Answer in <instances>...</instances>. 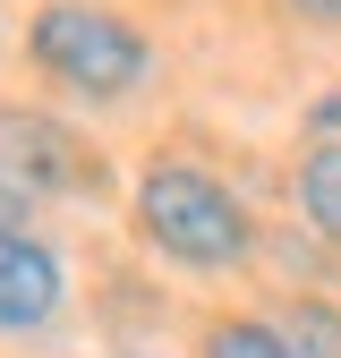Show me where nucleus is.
<instances>
[{"label": "nucleus", "mask_w": 341, "mask_h": 358, "mask_svg": "<svg viewBox=\"0 0 341 358\" xmlns=\"http://www.w3.org/2000/svg\"><path fill=\"white\" fill-rule=\"evenodd\" d=\"M137 231L180 256V264H205V273H222V264L247 256V213L222 179H205L188 162H154L145 188H137Z\"/></svg>", "instance_id": "obj_1"}, {"label": "nucleus", "mask_w": 341, "mask_h": 358, "mask_svg": "<svg viewBox=\"0 0 341 358\" xmlns=\"http://www.w3.org/2000/svg\"><path fill=\"white\" fill-rule=\"evenodd\" d=\"M34 60H43V77L77 85V94H103V103L128 94V85L154 69L145 34L128 17H111V9H94V0H52V9L34 17Z\"/></svg>", "instance_id": "obj_2"}, {"label": "nucleus", "mask_w": 341, "mask_h": 358, "mask_svg": "<svg viewBox=\"0 0 341 358\" xmlns=\"http://www.w3.org/2000/svg\"><path fill=\"white\" fill-rule=\"evenodd\" d=\"M0 171L26 179L34 196L43 188H103V162L43 111H0Z\"/></svg>", "instance_id": "obj_3"}, {"label": "nucleus", "mask_w": 341, "mask_h": 358, "mask_svg": "<svg viewBox=\"0 0 341 358\" xmlns=\"http://www.w3.org/2000/svg\"><path fill=\"white\" fill-rule=\"evenodd\" d=\"M52 307H60V264L34 239H0V333L52 324Z\"/></svg>", "instance_id": "obj_4"}, {"label": "nucleus", "mask_w": 341, "mask_h": 358, "mask_svg": "<svg viewBox=\"0 0 341 358\" xmlns=\"http://www.w3.org/2000/svg\"><path fill=\"white\" fill-rule=\"evenodd\" d=\"M298 213L341 248V137L307 145V162H298Z\"/></svg>", "instance_id": "obj_5"}, {"label": "nucleus", "mask_w": 341, "mask_h": 358, "mask_svg": "<svg viewBox=\"0 0 341 358\" xmlns=\"http://www.w3.org/2000/svg\"><path fill=\"white\" fill-rule=\"evenodd\" d=\"M205 358H290L282 324H256V316H222L205 333Z\"/></svg>", "instance_id": "obj_6"}, {"label": "nucleus", "mask_w": 341, "mask_h": 358, "mask_svg": "<svg viewBox=\"0 0 341 358\" xmlns=\"http://www.w3.org/2000/svg\"><path fill=\"white\" fill-rule=\"evenodd\" d=\"M282 341H290V358H341V316L316 307V299H298L282 316Z\"/></svg>", "instance_id": "obj_7"}, {"label": "nucleus", "mask_w": 341, "mask_h": 358, "mask_svg": "<svg viewBox=\"0 0 341 358\" xmlns=\"http://www.w3.org/2000/svg\"><path fill=\"white\" fill-rule=\"evenodd\" d=\"M26 213H34V188L0 171V239H26Z\"/></svg>", "instance_id": "obj_8"}, {"label": "nucleus", "mask_w": 341, "mask_h": 358, "mask_svg": "<svg viewBox=\"0 0 341 358\" xmlns=\"http://www.w3.org/2000/svg\"><path fill=\"white\" fill-rule=\"evenodd\" d=\"M298 17H316V26H341V0H290Z\"/></svg>", "instance_id": "obj_9"}]
</instances>
